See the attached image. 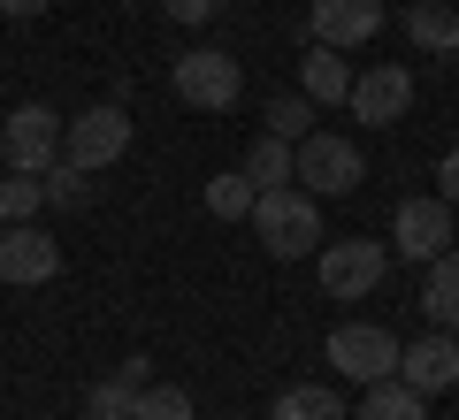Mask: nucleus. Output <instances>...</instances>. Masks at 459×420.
I'll use <instances>...</instances> for the list:
<instances>
[{
  "mask_svg": "<svg viewBox=\"0 0 459 420\" xmlns=\"http://www.w3.org/2000/svg\"><path fill=\"white\" fill-rule=\"evenodd\" d=\"M398 352H406V344H398L391 329H376V321H344V329H329V344H322V359L344 374V382H360V390L368 382H391Z\"/></svg>",
  "mask_w": 459,
  "mask_h": 420,
  "instance_id": "nucleus-5",
  "label": "nucleus"
},
{
  "mask_svg": "<svg viewBox=\"0 0 459 420\" xmlns=\"http://www.w3.org/2000/svg\"><path fill=\"white\" fill-rule=\"evenodd\" d=\"M39 214H47V176L8 168V176H0V222H39Z\"/></svg>",
  "mask_w": 459,
  "mask_h": 420,
  "instance_id": "nucleus-21",
  "label": "nucleus"
},
{
  "mask_svg": "<svg viewBox=\"0 0 459 420\" xmlns=\"http://www.w3.org/2000/svg\"><path fill=\"white\" fill-rule=\"evenodd\" d=\"M146 382H153V359H146V352H131L123 367L108 374V382H92L84 413H123V420H131V405H138V390H146Z\"/></svg>",
  "mask_w": 459,
  "mask_h": 420,
  "instance_id": "nucleus-16",
  "label": "nucleus"
},
{
  "mask_svg": "<svg viewBox=\"0 0 459 420\" xmlns=\"http://www.w3.org/2000/svg\"><path fill=\"white\" fill-rule=\"evenodd\" d=\"M253 237H261V253H276V260L322 253V199L299 192V184L261 192V207H253Z\"/></svg>",
  "mask_w": 459,
  "mask_h": 420,
  "instance_id": "nucleus-1",
  "label": "nucleus"
},
{
  "mask_svg": "<svg viewBox=\"0 0 459 420\" xmlns=\"http://www.w3.org/2000/svg\"><path fill=\"white\" fill-rule=\"evenodd\" d=\"M192 413H199V405H192L184 382H146L138 405H131V420H192Z\"/></svg>",
  "mask_w": 459,
  "mask_h": 420,
  "instance_id": "nucleus-23",
  "label": "nucleus"
},
{
  "mask_svg": "<svg viewBox=\"0 0 459 420\" xmlns=\"http://www.w3.org/2000/svg\"><path fill=\"white\" fill-rule=\"evenodd\" d=\"M84 199H92V168H77V161H54V168H47V207L77 214Z\"/></svg>",
  "mask_w": 459,
  "mask_h": 420,
  "instance_id": "nucleus-24",
  "label": "nucleus"
},
{
  "mask_svg": "<svg viewBox=\"0 0 459 420\" xmlns=\"http://www.w3.org/2000/svg\"><path fill=\"white\" fill-rule=\"evenodd\" d=\"M452 222H459V214L444 207L437 192H429V199H398V214H391V253L413 260V268H429L437 253H452Z\"/></svg>",
  "mask_w": 459,
  "mask_h": 420,
  "instance_id": "nucleus-8",
  "label": "nucleus"
},
{
  "mask_svg": "<svg viewBox=\"0 0 459 420\" xmlns=\"http://www.w3.org/2000/svg\"><path fill=\"white\" fill-rule=\"evenodd\" d=\"M169 92H177L184 107H199V115H230L238 92H246V69L230 62L222 47H192V54L169 62Z\"/></svg>",
  "mask_w": 459,
  "mask_h": 420,
  "instance_id": "nucleus-3",
  "label": "nucleus"
},
{
  "mask_svg": "<svg viewBox=\"0 0 459 420\" xmlns=\"http://www.w3.org/2000/svg\"><path fill=\"white\" fill-rule=\"evenodd\" d=\"M314 115H322V107H314L307 92H268V107H261V130H268V138H291V146H299V138L314 130Z\"/></svg>",
  "mask_w": 459,
  "mask_h": 420,
  "instance_id": "nucleus-20",
  "label": "nucleus"
},
{
  "mask_svg": "<svg viewBox=\"0 0 459 420\" xmlns=\"http://www.w3.org/2000/svg\"><path fill=\"white\" fill-rule=\"evenodd\" d=\"M383 23H391V8H383V0H307V31H314V47H337V54L368 47Z\"/></svg>",
  "mask_w": 459,
  "mask_h": 420,
  "instance_id": "nucleus-11",
  "label": "nucleus"
},
{
  "mask_svg": "<svg viewBox=\"0 0 459 420\" xmlns=\"http://www.w3.org/2000/svg\"><path fill=\"white\" fill-rule=\"evenodd\" d=\"M421 313H429L437 329H452V337H459V244H452V253H437V260L421 268Z\"/></svg>",
  "mask_w": 459,
  "mask_h": 420,
  "instance_id": "nucleus-15",
  "label": "nucleus"
},
{
  "mask_svg": "<svg viewBox=\"0 0 459 420\" xmlns=\"http://www.w3.org/2000/svg\"><path fill=\"white\" fill-rule=\"evenodd\" d=\"M47 8H54V0H0V23H8V16H47Z\"/></svg>",
  "mask_w": 459,
  "mask_h": 420,
  "instance_id": "nucleus-27",
  "label": "nucleus"
},
{
  "mask_svg": "<svg viewBox=\"0 0 459 420\" xmlns=\"http://www.w3.org/2000/svg\"><path fill=\"white\" fill-rule=\"evenodd\" d=\"M352 420H429V398H421V390H406V382L391 374V382H368V390H360Z\"/></svg>",
  "mask_w": 459,
  "mask_h": 420,
  "instance_id": "nucleus-17",
  "label": "nucleus"
},
{
  "mask_svg": "<svg viewBox=\"0 0 459 420\" xmlns=\"http://www.w3.org/2000/svg\"><path fill=\"white\" fill-rule=\"evenodd\" d=\"M344 107H352V123H368V130L406 123V115H413V69H406V62H376V69H360Z\"/></svg>",
  "mask_w": 459,
  "mask_h": 420,
  "instance_id": "nucleus-9",
  "label": "nucleus"
},
{
  "mask_svg": "<svg viewBox=\"0 0 459 420\" xmlns=\"http://www.w3.org/2000/svg\"><path fill=\"white\" fill-rule=\"evenodd\" d=\"M84 420H123V413H84Z\"/></svg>",
  "mask_w": 459,
  "mask_h": 420,
  "instance_id": "nucleus-28",
  "label": "nucleus"
},
{
  "mask_svg": "<svg viewBox=\"0 0 459 420\" xmlns=\"http://www.w3.org/2000/svg\"><path fill=\"white\" fill-rule=\"evenodd\" d=\"M398 382L421 390V398L459 390V337H452V329H429V337H413L406 352H398Z\"/></svg>",
  "mask_w": 459,
  "mask_h": 420,
  "instance_id": "nucleus-12",
  "label": "nucleus"
},
{
  "mask_svg": "<svg viewBox=\"0 0 459 420\" xmlns=\"http://www.w3.org/2000/svg\"><path fill=\"white\" fill-rule=\"evenodd\" d=\"M161 8H169V23H214L230 0H161Z\"/></svg>",
  "mask_w": 459,
  "mask_h": 420,
  "instance_id": "nucleus-25",
  "label": "nucleus"
},
{
  "mask_svg": "<svg viewBox=\"0 0 459 420\" xmlns=\"http://www.w3.org/2000/svg\"><path fill=\"white\" fill-rule=\"evenodd\" d=\"M268 420H352V413H344V398L329 382H291L276 405H268Z\"/></svg>",
  "mask_w": 459,
  "mask_h": 420,
  "instance_id": "nucleus-19",
  "label": "nucleus"
},
{
  "mask_svg": "<svg viewBox=\"0 0 459 420\" xmlns=\"http://www.w3.org/2000/svg\"><path fill=\"white\" fill-rule=\"evenodd\" d=\"M368 176V153L344 138V130H307L299 138V161H291V184L314 199H352Z\"/></svg>",
  "mask_w": 459,
  "mask_h": 420,
  "instance_id": "nucleus-2",
  "label": "nucleus"
},
{
  "mask_svg": "<svg viewBox=\"0 0 459 420\" xmlns=\"http://www.w3.org/2000/svg\"><path fill=\"white\" fill-rule=\"evenodd\" d=\"M291 161H299L291 138H268V130H261V138H253V153H246V176L261 184V192H276V184H291Z\"/></svg>",
  "mask_w": 459,
  "mask_h": 420,
  "instance_id": "nucleus-22",
  "label": "nucleus"
},
{
  "mask_svg": "<svg viewBox=\"0 0 459 420\" xmlns=\"http://www.w3.org/2000/svg\"><path fill=\"white\" fill-rule=\"evenodd\" d=\"M62 130H69V115H54V107H16L8 123H0V161L8 168H31V176H47L54 161H62Z\"/></svg>",
  "mask_w": 459,
  "mask_h": 420,
  "instance_id": "nucleus-7",
  "label": "nucleus"
},
{
  "mask_svg": "<svg viewBox=\"0 0 459 420\" xmlns=\"http://www.w3.org/2000/svg\"><path fill=\"white\" fill-rule=\"evenodd\" d=\"M299 92H307L314 107H344V99H352V62H344L337 47H307L299 54Z\"/></svg>",
  "mask_w": 459,
  "mask_h": 420,
  "instance_id": "nucleus-13",
  "label": "nucleus"
},
{
  "mask_svg": "<svg viewBox=\"0 0 459 420\" xmlns=\"http://www.w3.org/2000/svg\"><path fill=\"white\" fill-rule=\"evenodd\" d=\"M383 268H391V244L383 237H322V253H314V275H322V291L337 298V306H352V298H368L383 283Z\"/></svg>",
  "mask_w": 459,
  "mask_h": 420,
  "instance_id": "nucleus-4",
  "label": "nucleus"
},
{
  "mask_svg": "<svg viewBox=\"0 0 459 420\" xmlns=\"http://www.w3.org/2000/svg\"><path fill=\"white\" fill-rule=\"evenodd\" d=\"M437 199H444V207L459 214V146H452V153L437 161Z\"/></svg>",
  "mask_w": 459,
  "mask_h": 420,
  "instance_id": "nucleus-26",
  "label": "nucleus"
},
{
  "mask_svg": "<svg viewBox=\"0 0 459 420\" xmlns=\"http://www.w3.org/2000/svg\"><path fill=\"white\" fill-rule=\"evenodd\" d=\"M207 214L214 222H253V207H261V184L246 176V168H222V176H207Z\"/></svg>",
  "mask_w": 459,
  "mask_h": 420,
  "instance_id": "nucleus-18",
  "label": "nucleus"
},
{
  "mask_svg": "<svg viewBox=\"0 0 459 420\" xmlns=\"http://www.w3.org/2000/svg\"><path fill=\"white\" fill-rule=\"evenodd\" d=\"M62 275V244L47 237L39 222H0V283H16V291H39Z\"/></svg>",
  "mask_w": 459,
  "mask_h": 420,
  "instance_id": "nucleus-10",
  "label": "nucleus"
},
{
  "mask_svg": "<svg viewBox=\"0 0 459 420\" xmlns=\"http://www.w3.org/2000/svg\"><path fill=\"white\" fill-rule=\"evenodd\" d=\"M131 153V115L115 107V99H100V107H84V115H69V130H62V161H77V168H115Z\"/></svg>",
  "mask_w": 459,
  "mask_h": 420,
  "instance_id": "nucleus-6",
  "label": "nucleus"
},
{
  "mask_svg": "<svg viewBox=\"0 0 459 420\" xmlns=\"http://www.w3.org/2000/svg\"><path fill=\"white\" fill-rule=\"evenodd\" d=\"M398 31H406L421 54H459V8L452 0H406Z\"/></svg>",
  "mask_w": 459,
  "mask_h": 420,
  "instance_id": "nucleus-14",
  "label": "nucleus"
}]
</instances>
